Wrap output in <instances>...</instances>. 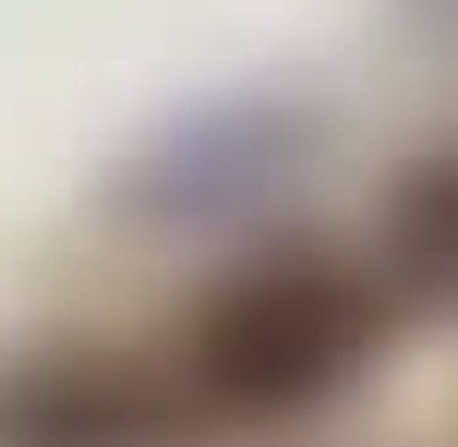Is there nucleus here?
Instances as JSON below:
<instances>
[{"label":"nucleus","instance_id":"nucleus-1","mask_svg":"<svg viewBox=\"0 0 458 447\" xmlns=\"http://www.w3.org/2000/svg\"><path fill=\"white\" fill-rule=\"evenodd\" d=\"M374 351V279H350L338 254H266L253 279H229L193 327V387L217 411H301Z\"/></svg>","mask_w":458,"mask_h":447},{"label":"nucleus","instance_id":"nucleus-2","mask_svg":"<svg viewBox=\"0 0 458 447\" xmlns=\"http://www.w3.org/2000/svg\"><path fill=\"white\" fill-rule=\"evenodd\" d=\"M386 242H398V266H411L422 290H458V145L411 169V193H398Z\"/></svg>","mask_w":458,"mask_h":447}]
</instances>
